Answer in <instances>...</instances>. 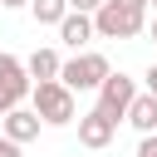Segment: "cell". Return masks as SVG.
<instances>
[{
  "instance_id": "obj_10",
  "label": "cell",
  "mask_w": 157,
  "mask_h": 157,
  "mask_svg": "<svg viewBox=\"0 0 157 157\" xmlns=\"http://www.w3.org/2000/svg\"><path fill=\"white\" fill-rule=\"evenodd\" d=\"M25 69H29V78L39 83V78H59L64 59H59V49H34V54L25 59Z\"/></svg>"
},
{
  "instance_id": "obj_14",
  "label": "cell",
  "mask_w": 157,
  "mask_h": 157,
  "mask_svg": "<svg viewBox=\"0 0 157 157\" xmlns=\"http://www.w3.org/2000/svg\"><path fill=\"white\" fill-rule=\"evenodd\" d=\"M142 88H147V93H157V64H147V74H142Z\"/></svg>"
},
{
  "instance_id": "obj_7",
  "label": "cell",
  "mask_w": 157,
  "mask_h": 157,
  "mask_svg": "<svg viewBox=\"0 0 157 157\" xmlns=\"http://www.w3.org/2000/svg\"><path fill=\"white\" fill-rule=\"evenodd\" d=\"M39 128H44V118H39L34 108H25V103H20V108H10V113H0V132H5V137H15L20 147H25V142H34V137H39Z\"/></svg>"
},
{
  "instance_id": "obj_8",
  "label": "cell",
  "mask_w": 157,
  "mask_h": 157,
  "mask_svg": "<svg viewBox=\"0 0 157 157\" xmlns=\"http://www.w3.org/2000/svg\"><path fill=\"white\" fill-rule=\"evenodd\" d=\"M93 34H98V29H93V15H88V10H69V15L59 20V39H64L74 54H78V49H88V39H93Z\"/></svg>"
},
{
  "instance_id": "obj_6",
  "label": "cell",
  "mask_w": 157,
  "mask_h": 157,
  "mask_svg": "<svg viewBox=\"0 0 157 157\" xmlns=\"http://www.w3.org/2000/svg\"><path fill=\"white\" fill-rule=\"evenodd\" d=\"M113 132H118V118H108L103 108H88V113H78V142L83 147H108L113 142Z\"/></svg>"
},
{
  "instance_id": "obj_3",
  "label": "cell",
  "mask_w": 157,
  "mask_h": 157,
  "mask_svg": "<svg viewBox=\"0 0 157 157\" xmlns=\"http://www.w3.org/2000/svg\"><path fill=\"white\" fill-rule=\"evenodd\" d=\"M108 74H113V64H108V54H98V49H78V54H74V59H64V69H59V78H64L74 93L98 88Z\"/></svg>"
},
{
  "instance_id": "obj_15",
  "label": "cell",
  "mask_w": 157,
  "mask_h": 157,
  "mask_svg": "<svg viewBox=\"0 0 157 157\" xmlns=\"http://www.w3.org/2000/svg\"><path fill=\"white\" fill-rule=\"evenodd\" d=\"M98 5H103V0H69V10H88V15H93Z\"/></svg>"
},
{
  "instance_id": "obj_2",
  "label": "cell",
  "mask_w": 157,
  "mask_h": 157,
  "mask_svg": "<svg viewBox=\"0 0 157 157\" xmlns=\"http://www.w3.org/2000/svg\"><path fill=\"white\" fill-rule=\"evenodd\" d=\"M29 103H34V113L44 118V128H69V123L78 118L74 88H69L64 78H39L34 93H29Z\"/></svg>"
},
{
  "instance_id": "obj_13",
  "label": "cell",
  "mask_w": 157,
  "mask_h": 157,
  "mask_svg": "<svg viewBox=\"0 0 157 157\" xmlns=\"http://www.w3.org/2000/svg\"><path fill=\"white\" fill-rule=\"evenodd\" d=\"M0 157H20V142H15V137H5V132H0Z\"/></svg>"
},
{
  "instance_id": "obj_17",
  "label": "cell",
  "mask_w": 157,
  "mask_h": 157,
  "mask_svg": "<svg viewBox=\"0 0 157 157\" xmlns=\"http://www.w3.org/2000/svg\"><path fill=\"white\" fill-rule=\"evenodd\" d=\"M147 34H152V44H157V15H152V25H147Z\"/></svg>"
},
{
  "instance_id": "obj_16",
  "label": "cell",
  "mask_w": 157,
  "mask_h": 157,
  "mask_svg": "<svg viewBox=\"0 0 157 157\" xmlns=\"http://www.w3.org/2000/svg\"><path fill=\"white\" fill-rule=\"evenodd\" d=\"M0 5H5V10H25L29 0H0Z\"/></svg>"
},
{
  "instance_id": "obj_5",
  "label": "cell",
  "mask_w": 157,
  "mask_h": 157,
  "mask_svg": "<svg viewBox=\"0 0 157 157\" xmlns=\"http://www.w3.org/2000/svg\"><path fill=\"white\" fill-rule=\"evenodd\" d=\"M142 88H137V78H128V74H108L103 83H98V108L108 113V118H118V123H128V108H132V98H137Z\"/></svg>"
},
{
  "instance_id": "obj_1",
  "label": "cell",
  "mask_w": 157,
  "mask_h": 157,
  "mask_svg": "<svg viewBox=\"0 0 157 157\" xmlns=\"http://www.w3.org/2000/svg\"><path fill=\"white\" fill-rule=\"evenodd\" d=\"M147 10L152 0H103L93 10V29L98 39H137L147 29Z\"/></svg>"
},
{
  "instance_id": "obj_11",
  "label": "cell",
  "mask_w": 157,
  "mask_h": 157,
  "mask_svg": "<svg viewBox=\"0 0 157 157\" xmlns=\"http://www.w3.org/2000/svg\"><path fill=\"white\" fill-rule=\"evenodd\" d=\"M29 15H34V25H54L59 29V20L69 15V0H29Z\"/></svg>"
},
{
  "instance_id": "obj_4",
  "label": "cell",
  "mask_w": 157,
  "mask_h": 157,
  "mask_svg": "<svg viewBox=\"0 0 157 157\" xmlns=\"http://www.w3.org/2000/svg\"><path fill=\"white\" fill-rule=\"evenodd\" d=\"M29 93H34V78H29L25 59H15V54H0V113L20 108Z\"/></svg>"
},
{
  "instance_id": "obj_18",
  "label": "cell",
  "mask_w": 157,
  "mask_h": 157,
  "mask_svg": "<svg viewBox=\"0 0 157 157\" xmlns=\"http://www.w3.org/2000/svg\"><path fill=\"white\" fill-rule=\"evenodd\" d=\"M152 10H157V0H152Z\"/></svg>"
},
{
  "instance_id": "obj_9",
  "label": "cell",
  "mask_w": 157,
  "mask_h": 157,
  "mask_svg": "<svg viewBox=\"0 0 157 157\" xmlns=\"http://www.w3.org/2000/svg\"><path fill=\"white\" fill-rule=\"evenodd\" d=\"M128 123L137 128V132H157V93H137L132 98V108H128Z\"/></svg>"
},
{
  "instance_id": "obj_12",
  "label": "cell",
  "mask_w": 157,
  "mask_h": 157,
  "mask_svg": "<svg viewBox=\"0 0 157 157\" xmlns=\"http://www.w3.org/2000/svg\"><path fill=\"white\" fill-rule=\"evenodd\" d=\"M137 157H157V132H142V142H137Z\"/></svg>"
}]
</instances>
